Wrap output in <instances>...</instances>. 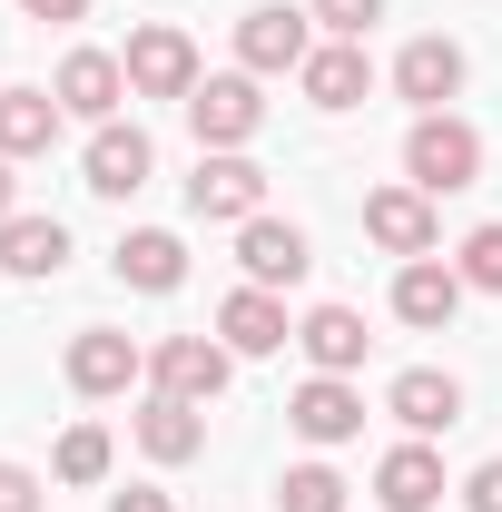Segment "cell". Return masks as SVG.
I'll return each mask as SVG.
<instances>
[{
    "label": "cell",
    "instance_id": "cell-15",
    "mask_svg": "<svg viewBox=\"0 0 502 512\" xmlns=\"http://www.w3.org/2000/svg\"><path fill=\"white\" fill-rule=\"evenodd\" d=\"M148 168H158L148 128L99 119V138H89V188H99V197H138V188H148Z\"/></svg>",
    "mask_w": 502,
    "mask_h": 512
},
{
    "label": "cell",
    "instance_id": "cell-13",
    "mask_svg": "<svg viewBox=\"0 0 502 512\" xmlns=\"http://www.w3.org/2000/svg\"><path fill=\"white\" fill-rule=\"evenodd\" d=\"M365 237L394 247V256H434V197L414 188V178L404 188H375L365 197Z\"/></svg>",
    "mask_w": 502,
    "mask_h": 512
},
{
    "label": "cell",
    "instance_id": "cell-16",
    "mask_svg": "<svg viewBox=\"0 0 502 512\" xmlns=\"http://www.w3.org/2000/svg\"><path fill=\"white\" fill-rule=\"evenodd\" d=\"M138 453H148V463H197V453H207V404L148 394V404H138Z\"/></svg>",
    "mask_w": 502,
    "mask_h": 512
},
{
    "label": "cell",
    "instance_id": "cell-2",
    "mask_svg": "<svg viewBox=\"0 0 502 512\" xmlns=\"http://www.w3.org/2000/svg\"><path fill=\"white\" fill-rule=\"evenodd\" d=\"M188 207H197V217H217V227H247V217H266V168H256L247 148H197Z\"/></svg>",
    "mask_w": 502,
    "mask_h": 512
},
{
    "label": "cell",
    "instance_id": "cell-4",
    "mask_svg": "<svg viewBox=\"0 0 502 512\" xmlns=\"http://www.w3.org/2000/svg\"><path fill=\"white\" fill-rule=\"evenodd\" d=\"M128 89L138 99H188L197 89V50H188V30H168V20H148V30H128Z\"/></svg>",
    "mask_w": 502,
    "mask_h": 512
},
{
    "label": "cell",
    "instance_id": "cell-8",
    "mask_svg": "<svg viewBox=\"0 0 502 512\" xmlns=\"http://www.w3.org/2000/svg\"><path fill=\"white\" fill-rule=\"evenodd\" d=\"M138 375H148V355H138L128 335H109V325H89V335H69V384H79L89 404H109V394H128Z\"/></svg>",
    "mask_w": 502,
    "mask_h": 512
},
{
    "label": "cell",
    "instance_id": "cell-24",
    "mask_svg": "<svg viewBox=\"0 0 502 512\" xmlns=\"http://www.w3.org/2000/svg\"><path fill=\"white\" fill-rule=\"evenodd\" d=\"M276 512H345V473L335 463H296L276 483Z\"/></svg>",
    "mask_w": 502,
    "mask_h": 512
},
{
    "label": "cell",
    "instance_id": "cell-6",
    "mask_svg": "<svg viewBox=\"0 0 502 512\" xmlns=\"http://www.w3.org/2000/svg\"><path fill=\"white\" fill-rule=\"evenodd\" d=\"M306 50H315V10L266 0V10H247V20H237V60H247L256 79H276V69H306Z\"/></svg>",
    "mask_w": 502,
    "mask_h": 512
},
{
    "label": "cell",
    "instance_id": "cell-27",
    "mask_svg": "<svg viewBox=\"0 0 502 512\" xmlns=\"http://www.w3.org/2000/svg\"><path fill=\"white\" fill-rule=\"evenodd\" d=\"M306 10H315V30H325V40H365V30L384 20V0H306Z\"/></svg>",
    "mask_w": 502,
    "mask_h": 512
},
{
    "label": "cell",
    "instance_id": "cell-1",
    "mask_svg": "<svg viewBox=\"0 0 502 512\" xmlns=\"http://www.w3.org/2000/svg\"><path fill=\"white\" fill-rule=\"evenodd\" d=\"M404 178H414L424 197L473 188V178H483V128L453 119V109H424V119H414V138H404Z\"/></svg>",
    "mask_w": 502,
    "mask_h": 512
},
{
    "label": "cell",
    "instance_id": "cell-14",
    "mask_svg": "<svg viewBox=\"0 0 502 512\" xmlns=\"http://www.w3.org/2000/svg\"><path fill=\"white\" fill-rule=\"evenodd\" d=\"M237 266H247V286H296L315 256H306V227H286V217H247L237 227Z\"/></svg>",
    "mask_w": 502,
    "mask_h": 512
},
{
    "label": "cell",
    "instance_id": "cell-17",
    "mask_svg": "<svg viewBox=\"0 0 502 512\" xmlns=\"http://www.w3.org/2000/svg\"><path fill=\"white\" fill-rule=\"evenodd\" d=\"M375 503L384 512H434L443 503V453L434 444H394L375 463Z\"/></svg>",
    "mask_w": 502,
    "mask_h": 512
},
{
    "label": "cell",
    "instance_id": "cell-19",
    "mask_svg": "<svg viewBox=\"0 0 502 512\" xmlns=\"http://www.w3.org/2000/svg\"><path fill=\"white\" fill-rule=\"evenodd\" d=\"M296 345L315 355V375H355L375 335H365V316H355V306H315V316L296 325Z\"/></svg>",
    "mask_w": 502,
    "mask_h": 512
},
{
    "label": "cell",
    "instance_id": "cell-32",
    "mask_svg": "<svg viewBox=\"0 0 502 512\" xmlns=\"http://www.w3.org/2000/svg\"><path fill=\"white\" fill-rule=\"evenodd\" d=\"M20 217V178H10V158H0V227Z\"/></svg>",
    "mask_w": 502,
    "mask_h": 512
},
{
    "label": "cell",
    "instance_id": "cell-30",
    "mask_svg": "<svg viewBox=\"0 0 502 512\" xmlns=\"http://www.w3.org/2000/svg\"><path fill=\"white\" fill-rule=\"evenodd\" d=\"M109 512H178V503H168L158 483H128V493H109Z\"/></svg>",
    "mask_w": 502,
    "mask_h": 512
},
{
    "label": "cell",
    "instance_id": "cell-3",
    "mask_svg": "<svg viewBox=\"0 0 502 512\" xmlns=\"http://www.w3.org/2000/svg\"><path fill=\"white\" fill-rule=\"evenodd\" d=\"M188 128L197 148H247L266 128V99H256V69H227V79H197L188 89Z\"/></svg>",
    "mask_w": 502,
    "mask_h": 512
},
{
    "label": "cell",
    "instance_id": "cell-23",
    "mask_svg": "<svg viewBox=\"0 0 502 512\" xmlns=\"http://www.w3.org/2000/svg\"><path fill=\"white\" fill-rule=\"evenodd\" d=\"M60 256H69L60 217H10V227H0V266H10V276H60Z\"/></svg>",
    "mask_w": 502,
    "mask_h": 512
},
{
    "label": "cell",
    "instance_id": "cell-25",
    "mask_svg": "<svg viewBox=\"0 0 502 512\" xmlns=\"http://www.w3.org/2000/svg\"><path fill=\"white\" fill-rule=\"evenodd\" d=\"M60 483H109V434L99 424H69L60 434Z\"/></svg>",
    "mask_w": 502,
    "mask_h": 512
},
{
    "label": "cell",
    "instance_id": "cell-18",
    "mask_svg": "<svg viewBox=\"0 0 502 512\" xmlns=\"http://www.w3.org/2000/svg\"><path fill=\"white\" fill-rule=\"evenodd\" d=\"M306 99L315 109H355L365 89H375V60H365V40H325V50H306Z\"/></svg>",
    "mask_w": 502,
    "mask_h": 512
},
{
    "label": "cell",
    "instance_id": "cell-21",
    "mask_svg": "<svg viewBox=\"0 0 502 512\" xmlns=\"http://www.w3.org/2000/svg\"><path fill=\"white\" fill-rule=\"evenodd\" d=\"M60 99L50 89H0V158H40L50 138H60Z\"/></svg>",
    "mask_w": 502,
    "mask_h": 512
},
{
    "label": "cell",
    "instance_id": "cell-29",
    "mask_svg": "<svg viewBox=\"0 0 502 512\" xmlns=\"http://www.w3.org/2000/svg\"><path fill=\"white\" fill-rule=\"evenodd\" d=\"M463 503H473V512H502V453H493V463H473V483H463Z\"/></svg>",
    "mask_w": 502,
    "mask_h": 512
},
{
    "label": "cell",
    "instance_id": "cell-12",
    "mask_svg": "<svg viewBox=\"0 0 502 512\" xmlns=\"http://www.w3.org/2000/svg\"><path fill=\"white\" fill-rule=\"evenodd\" d=\"M286 335H296V325H286V296H276V286H237V296L217 306V345H227V355H276Z\"/></svg>",
    "mask_w": 502,
    "mask_h": 512
},
{
    "label": "cell",
    "instance_id": "cell-7",
    "mask_svg": "<svg viewBox=\"0 0 502 512\" xmlns=\"http://www.w3.org/2000/svg\"><path fill=\"white\" fill-rule=\"evenodd\" d=\"M384 414H394L414 444H434V434H453V424H463V384L443 375V365H414V375H394Z\"/></svg>",
    "mask_w": 502,
    "mask_h": 512
},
{
    "label": "cell",
    "instance_id": "cell-28",
    "mask_svg": "<svg viewBox=\"0 0 502 512\" xmlns=\"http://www.w3.org/2000/svg\"><path fill=\"white\" fill-rule=\"evenodd\" d=\"M0 512H40V473L30 463H0Z\"/></svg>",
    "mask_w": 502,
    "mask_h": 512
},
{
    "label": "cell",
    "instance_id": "cell-9",
    "mask_svg": "<svg viewBox=\"0 0 502 512\" xmlns=\"http://www.w3.org/2000/svg\"><path fill=\"white\" fill-rule=\"evenodd\" d=\"M286 424H296L306 444H355V434H365V394H355L345 375H315V384H296Z\"/></svg>",
    "mask_w": 502,
    "mask_h": 512
},
{
    "label": "cell",
    "instance_id": "cell-31",
    "mask_svg": "<svg viewBox=\"0 0 502 512\" xmlns=\"http://www.w3.org/2000/svg\"><path fill=\"white\" fill-rule=\"evenodd\" d=\"M20 10H30V20H79L89 0H20Z\"/></svg>",
    "mask_w": 502,
    "mask_h": 512
},
{
    "label": "cell",
    "instance_id": "cell-10",
    "mask_svg": "<svg viewBox=\"0 0 502 512\" xmlns=\"http://www.w3.org/2000/svg\"><path fill=\"white\" fill-rule=\"evenodd\" d=\"M394 316L404 325H453L463 316V266H443V256H404V276H394Z\"/></svg>",
    "mask_w": 502,
    "mask_h": 512
},
{
    "label": "cell",
    "instance_id": "cell-22",
    "mask_svg": "<svg viewBox=\"0 0 502 512\" xmlns=\"http://www.w3.org/2000/svg\"><path fill=\"white\" fill-rule=\"evenodd\" d=\"M119 276L148 286V296H168V286H188V247L168 227H138V237H119Z\"/></svg>",
    "mask_w": 502,
    "mask_h": 512
},
{
    "label": "cell",
    "instance_id": "cell-5",
    "mask_svg": "<svg viewBox=\"0 0 502 512\" xmlns=\"http://www.w3.org/2000/svg\"><path fill=\"white\" fill-rule=\"evenodd\" d=\"M148 375H158V394H178V404H217L227 375H237V355H227L217 335H168V345L148 355Z\"/></svg>",
    "mask_w": 502,
    "mask_h": 512
},
{
    "label": "cell",
    "instance_id": "cell-20",
    "mask_svg": "<svg viewBox=\"0 0 502 512\" xmlns=\"http://www.w3.org/2000/svg\"><path fill=\"white\" fill-rule=\"evenodd\" d=\"M394 89H404L414 109H443V99L463 89V50H453V40H404V60H394Z\"/></svg>",
    "mask_w": 502,
    "mask_h": 512
},
{
    "label": "cell",
    "instance_id": "cell-26",
    "mask_svg": "<svg viewBox=\"0 0 502 512\" xmlns=\"http://www.w3.org/2000/svg\"><path fill=\"white\" fill-rule=\"evenodd\" d=\"M453 266H463V286H483V296H502V217H493V227H473Z\"/></svg>",
    "mask_w": 502,
    "mask_h": 512
},
{
    "label": "cell",
    "instance_id": "cell-11",
    "mask_svg": "<svg viewBox=\"0 0 502 512\" xmlns=\"http://www.w3.org/2000/svg\"><path fill=\"white\" fill-rule=\"evenodd\" d=\"M50 99H60L69 119H119L128 69L109 60V50H69V60H60V79H50Z\"/></svg>",
    "mask_w": 502,
    "mask_h": 512
}]
</instances>
